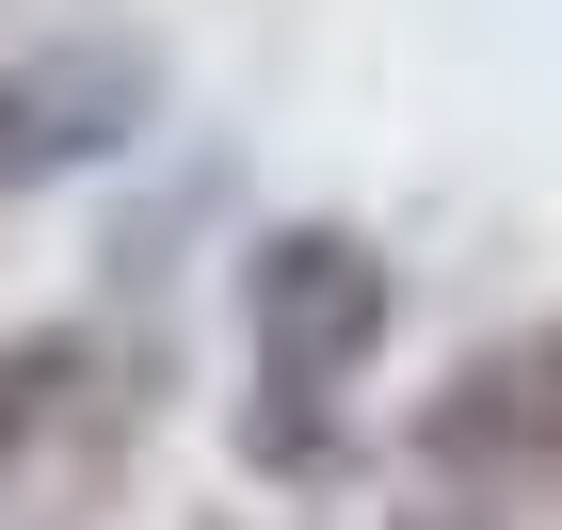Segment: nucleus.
<instances>
[{
    "instance_id": "f257e3e1",
    "label": "nucleus",
    "mask_w": 562,
    "mask_h": 530,
    "mask_svg": "<svg viewBox=\"0 0 562 530\" xmlns=\"http://www.w3.org/2000/svg\"><path fill=\"white\" fill-rule=\"evenodd\" d=\"M258 370L322 418V402L353 386V353L386 338V258L370 241H338V225H290V241H258Z\"/></svg>"
},
{
    "instance_id": "7ed1b4c3",
    "label": "nucleus",
    "mask_w": 562,
    "mask_h": 530,
    "mask_svg": "<svg viewBox=\"0 0 562 530\" xmlns=\"http://www.w3.org/2000/svg\"><path fill=\"white\" fill-rule=\"evenodd\" d=\"M130 113H145V81H113V65H48V81L0 97V177H65V161H97Z\"/></svg>"
},
{
    "instance_id": "20e7f679",
    "label": "nucleus",
    "mask_w": 562,
    "mask_h": 530,
    "mask_svg": "<svg viewBox=\"0 0 562 530\" xmlns=\"http://www.w3.org/2000/svg\"><path fill=\"white\" fill-rule=\"evenodd\" d=\"M48 435V353H0V466Z\"/></svg>"
},
{
    "instance_id": "f03ea898",
    "label": "nucleus",
    "mask_w": 562,
    "mask_h": 530,
    "mask_svg": "<svg viewBox=\"0 0 562 530\" xmlns=\"http://www.w3.org/2000/svg\"><path fill=\"white\" fill-rule=\"evenodd\" d=\"M418 450L434 466H482V483H498V466H562V322L547 338H498V353H467V370H450V402H434L418 418Z\"/></svg>"
}]
</instances>
